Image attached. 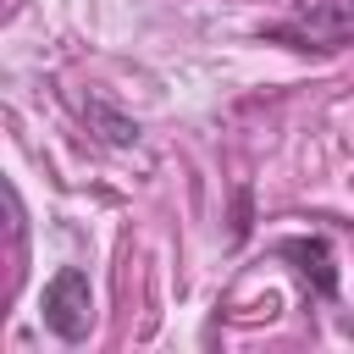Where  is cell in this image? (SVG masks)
<instances>
[{
	"mask_svg": "<svg viewBox=\"0 0 354 354\" xmlns=\"http://www.w3.org/2000/svg\"><path fill=\"white\" fill-rule=\"evenodd\" d=\"M266 39L304 55H337L354 44V0H299L282 22L266 28Z\"/></svg>",
	"mask_w": 354,
	"mask_h": 354,
	"instance_id": "1",
	"label": "cell"
},
{
	"mask_svg": "<svg viewBox=\"0 0 354 354\" xmlns=\"http://www.w3.org/2000/svg\"><path fill=\"white\" fill-rule=\"evenodd\" d=\"M39 315H44V326H50L61 343H83L88 326H94V288H88V271H83V266H61V271L44 282Z\"/></svg>",
	"mask_w": 354,
	"mask_h": 354,
	"instance_id": "2",
	"label": "cell"
},
{
	"mask_svg": "<svg viewBox=\"0 0 354 354\" xmlns=\"http://www.w3.org/2000/svg\"><path fill=\"white\" fill-rule=\"evenodd\" d=\"M277 254L293 260V271L304 277V288L315 299H332L337 293V266H332V243L326 238H288V243H277Z\"/></svg>",
	"mask_w": 354,
	"mask_h": 354,
	"instance_id": "3",
	"label": "cell"
},
{
	"mask_svg": "<svg viewBox=\"0 0 354 354\" xmlns=\"http://www.w3.org/2000/svg\"><path fill=\"white\" fill-rule=\"evenodd\" d=\"M88 116L105 127V138H111V144H122V149H127V144H138V127H133L127 116H116L111 105H88Z\"/></svg>",
	"mask_w": 354,
	"mask_h": 354,
	"instance_id": "4",
	"label": "cell"
}]
</instances>
